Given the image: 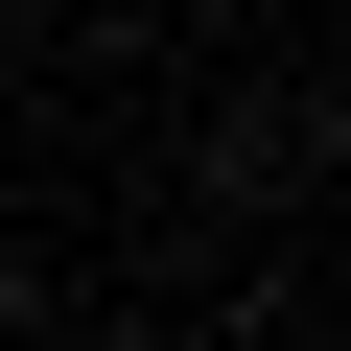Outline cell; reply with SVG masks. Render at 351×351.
I'll list each match as a JSON object with an SVG mask.
<instances>
[{
    "instance_id": "cell-1",
    "label": "cell",
    "mask_w": 351,
    "mask_h": 351,
    "mask_svg": "<svg viewBox=\"0 0 351 351\" xmlns=\"http://www.w3.org/2000/svg\"><path fill=\"white\" fill-rule=\"evenodd\" d=\"M24 24H141V0H24Z\"/></svg>"
}]
</instances>
